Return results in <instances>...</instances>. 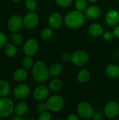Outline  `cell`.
Returning <instances> with one entry per match:
<instances>
[{"mask_svg": "<svg viewBox=\"0 0 119 120\" xmlns=\"http://www.w3.org/2000/svg\"><path fill=\"white\" fill-rule=\"evenodd\" d=\"M23 25V19L18 15L11 16L7 22V26L9 30L13 32L19 31Z\"/></svg>", "mask_w": 119, "mask_h": 120, "instance_id": "cell-9", "label": "cell"}, {"mask_svg": "<svg viewBox=\"0 0 119 120\" xmlns=\"http://www.w3.org/2000/svg\"><path fill=\"white\" fill-rule=\"evenodd\" d=\"M63 86V82L58 77H55V79H53V80H51V82L49 83V89L51 91L53 92H56L60 91Z\"/></svg>", "mask_w": 119, "mask_h": 120, "instance_id": "cell-22", "label": "cell"}, {"mask_svg": "<svg viewBox=\"0 0 119 120\" xmlns=\"http://www.w3.org/2000/svg\"><path fill=\"white\" fill-rule=\"evenodd\" d=\"M30 93V89L28 85L22 84L18 85L13 91L14 96L17 98H25L29 96Z\"/></svg>", "mask_w": 119, "mask_h": 120, "instance_id": "cell-15", "label": "cell"}, {"mask_svg": "<svg viewBox=\"0 0 119 120\" xmlns=\"http://www.w3.org/2000/svg\"><path fill=\"white\" fill-rule=\"evenodd\" d=\"M25 6L29 10L33 11H35L36 9L37 4H36V0H26L25 1Z\"/></svg>", "mask_w": 119, "mask_h": 120, "instance_id": "cell-29", "label": "cell"}, {"mask_svg": "<svg viewBox=\"0 0 119 120\" xmlns=\"http://www.w3.org/2000/svg\"><path fill=\"white\" fill-rule=\"evenodd\" d=\"M11 87L9 84L4 80L0 81V96L6 97L10 93Z\"/></svg>", "mask_w": 119, "mask_h": 120, "instance_id": "cell-23", "label": "cell"}, {"mask_svg": "<svg viewBox=\"0 0 119 120\" xmlns=\"http://www.w3.org/2000/svg\"><path fill=\"white\" fill-rule=\"evenodd\" d=\"M88 1L87 0H76L75 1V8L76 10L79 11H84L88 7Z\"/></svg>", "mask_w": 119, "mask_h": 120, "instance_id": "cell-26", "label": "cell"}, {"mask_svg": "<svg viewBox=\"0 0 119 120\" xmlns=\"http://www.w3.org/2000/svg\"><path fill=\"white\" fill-rule=\"evenodd\" d=\"M4 53L8 57H14L18 53L17 48L12 44H8L4 47Z\"/></svg>", "mask_w": 119, "mask_h": 120, "instance_id": "cell-24", "label": "cell"}, {"mask_svg": "<svg viewBox=\"0 0 119 120\" xmlns=\"http://www.w3.org/2000/svg\"><path fill=\"white\" fill-rule=\"evenodd\" d=\"M36 110L39 113H41L45 111H46L48 110V107H47V104L46 103L44 102H40L36 105Z\"/></svg>", "mask_w": 119, "mask_h": 120, "instance_id": "cell-31", "label": "cell"}, {"mask_svg": "<svg viewBox=\"0 0 119 120\" xmlns=\"http://www.w3.org/2000/svg\"><path fill=\"white\" fill-rule=\"evenodd\" d=\"M88 34L93 37H99L104 32V28L100 23H93L88 29Z\"/></svg>", "mask_w": 119, "mask_h": 120, "instance_id": "cell-16", "label": "cell"}, {"mask_svg": "<svg viewBox=\"0 0 119 120\" xmlns=\"http://www.w3.org/2000/svg\"><path fill=\"white\" fill-rule=\"evenodd\" d=\"M50 91V90L49 87L46 86V85H39L36 87L33 92L34 98L39 101H43L48 97Z\"/></svg>", "mask_w": 119, "mask_h": 120, "instance_id": "cell-11", "label": "cell"}, {"mask_svg": "<svg viewBox=\"0 0 119 120\" xmlns=\"http://www.w3.org/2000/svg\"><path fill=\"white\" fill-rule=\"evenodd\" d=\"M86 16L82 11L78 10L72 11L66 14L64 18V23L71 29H78L83 26L85 22Z\"/></svg>", "mask_w": 119, "mask_h": 120, "instance_id": "cell-1", "label": "cell"}, {"mask_svg": "<svg viewBox=\"0 0 119 120\" xmlns=\"http://www.w3.org/2000/svg\"><path fill=\"white\" fill-rule=\"evenodd\" d=\"M13 1H15V2H18L19 1H20V0H13Z\"/></svg>", "mask_w": 119, "mask_h": 120, "instance_id": "cell-41", "label": "cell"}, {"mask_svg": "<svg viewBox=\"0 0 119 120\" xmlns=\"http://www.w3.org/2000/svg\"><path fill=\"white\" fill-rule=\"evenodd\" d=\"M11 39L12 42L15 45H20L23 41V37L19 33H15V32L11 34Z\"/></svg>", "mask_w": 119, "mask_h": 120, "instance_id": "cell-28", "label": "cell"}, {"mask_svg": "<svg viewBox=\"0 0 119 120\" xmlns=\"http://www.w3.org/2000/svg\"><path fill=\"white\" fill-rule=\"evenodd\" d=\"M53 30L51 27H46L41 32V36L43 39H49L53 37Z\"/></svg>", "mask_w": 119, "mask_h": 120, "instance_id": "cell-27", "label": "cell"}, {"mask_svg": "<svg viewBox=\"0 0 119 120\" xmlns=\"http://www.w3.org/2000/svg\"><path fill=\"white\" fill-rule=\"evenodd\" d=\"M39 21L38 15L34 12H29L23 18V25L27 29H33L37 26Z\"/></svg>", "mask_w": 119, "mask_h": 120, "instance_id": "cell-10", "label": "cell"}, {"mask_svg": "<svg viewBox=\"0 0 119 120\" xmlns=\"http://www.w3.org/2000/svg\"><path fill=\"white\" fill-rule=\"evenodd\" d=\"M103 39L106 41H110L112 40L114 37V34L113 33V32H110V31H107V32H105L103 35Z\"/></svg>", "mask_w": 119, "mask_h": 120, "instance_id": "cell-34", "label": "cell"}, {"mask_svg": "<svg viewBox=\"0 0 119 120\" xmlns=\"http://www.w3.org/2000/svg\"><path fill=\"white\" fill-rule=\"evenodd\" d=\"M7 41V37L6 36V34L1 32H0V49L3 48Z\"/></svg>", "mask_w": 119, "mask_h": 120, "instance_id": "cell-33", "label": "cell"}, {"mask_svg": "<svg viewBox=\"0 0 119 120\" xmlns=\"http://www.w3.org/2000/svg\"><path fill=\"white\" fill-rule=\"evenodd\" d=\"M64 22V18L60 13L53 12L48 17V25L53 29H59Z\"/></svg>", "mask_w": 119, "mask_h": 120, "instance_id": "cell-12", "label": "cell"}, {"mask_svg": "<svg viewBox=\"0 0 119 120\" xmlns=\"http://www.w3.org/2000/svg\"><path fill=\"white\" fill-rule=\"evenodd\" d=\"M89 60L88 53L83 50H79L72 54L71 61L74 65L77 67H82L85 65Z\"/></svg>", "mask_w": 119, "mask_h": 120, "instance_id": "cell-6", "label": "cell"}, {"mask_svg": "<svg viewBox=\"0 0 119 120\" xmlns=\"http://www.w3.org/2000/svg\"><path fill=\"white\" fill-rule=\"evenodd\" d=\"M14 103L8 98L3 97L0 98V118L9 117L14 112Z\"/></svg>", "mask_w": 119, "mask_h": 120, "instance_id": "cell-5", "label": "cell"}, {"mask_svg": "<svg viewBox=\"0 0 119 120\" xmlns=\"http://www.w3.org/2000/svg\"><path fill=\"white\" fill-rule=\"evenodd\" d=\"M39 49L38 41L34 39H27L23 46V51L27 56H33L36 54Z\"/></svg>", "mask_w": 119, "mask_h": 120, "instance_id": "cell-8", "label": "cell"}, {"mask_svg": "<svg viewBox=\"0 0 119 120\" xmlns=\"http://www.w3.org/2000/svg\"><path fill=\"white\" fill-rule=\"evenodd\" d=\"M77 80L81 84L88 82L91 78V72L88 69H82L77 74Z\"/></svg>", "mask_w": 119, "mask_h": 120, "instance_id": "cell-18", "label": "cell"}, {"mask_svg": "<svg viewBox=\"0 0 119 120\" xmlns=\"http://www.w3.org/2000/svg\"><path fill=\"white\" fill-rule=\"evenodd\" d=\"M11 120H24V118H23L22 116H20V115H14V116H13V117H11Z\"/></svg>", "mask_w": 119, "mask_h": 120, "instance_id": "cell-39", "label": "cell"}, {"mask_svg": "<svg viewBox=\"0 0 119 120\" xmlns=\"http://www.w3.org/2000/svg\"><path fill=\"white\" fill-rule=\"evenodd\" d=\"M88 2H90V3H95V2H97L98 0H87Z\"/></svg>", "mask_w": 119, "mask_h": 120, "instance_id": "cell-40", "label": "cell"}, {"mask_svg": "<svg viewBox=\"0 0 119 120\" xmlns=\"http://www.w3.org/2000/svg\"><path fill=\"white\" fill-rule=\"evenodd\" d=\"M48 110L53 112H58L61 111L65 104L64 98L59 94H55L50 96L46 101Z\"/></svg>", "mask_w": 119, "mask_h": 120, "instance_id": "cell-3", "label": "cell"}, {"mask_svg": "<svg viewBox=\"0 0 119 120\" xmlns=\"http://www.w3.org/2000/svg\"><path fill=\"white\" fill-rule=\"evenodd\" d=\"M78 115L83 120H89L93 118L94 115V109L92 105L87 101H81L77 105Z\"/></svg>", "mask_w": 119, "mask_h": 120, "instance_id": "cell-4", "label": "cell"}, {"mask_svg": "<svg viewBox=\"0 0 119 120\" xmlns=\"http://www.w3.org/2000/svg\"><path fill=\"white\" fill-rule=\"evenodd\" d=\"M66 120H79V116L76 114H70L69 116L67 117Z\"/></svg>", "mask_w": 119, "mask_h": 120, "instance_id": "cell-38", "label": "cell"}, {"mask_svg": "<svg viewBox=\"0 0 119 120\" xmlns=\"http://www.w3.org/2000/svg\"><path fill=\"white\" fill-rule=\"evenodd\" d=\"M104 114L110 119L115 118L119 114V104L118 102L112 101L107 103L104 108Z\"/></svg>", "mask_w": 119, "mask_h": 120, "instance_id": "cell-7", "label": "cell"}, {"mask_svg": "<svg viewBox=\"0 0 119 120\" xmlns=\"http://www.w3.org/2000/svg\"><path fill=\"white\" fill-rule=\"evenodd\" d=\"M28 109H29V106L26 102H20L15 106L14 112L17 115L22 116L27 113Z\"/></svg>", "mask_w": 119, "mask_h": 120, "instance_id": "cell-21", "label": "cell"}, {"mask_svg": "<svg viewBox=\"0 0 119 120\" xmlns=\"http://www.w3.org/2000/svg\"><path fill=\"white\" fill-rule=\"evenodd\" d=\"M71 58H72V55L67 53H64L61 55V60L64 62L71 61Z\"/></svg>", "mask_w": 119, "mask_h": 120, "instance_id": "cell-35", "label": "cell"}, {"mask_svg": "<svg viewBox=\"0 0 119 120\" xmlns=\"http://www.w3.org/2000/svg\"><path fill=\"white\" fill-rule=\"evenodd\" d=\"M55 1L59 6L65 8L69 6L72 4L73 0H55Z\"/></svg>", "mask_w": 119, "mask_h": 120, "instance_id": "cell-30", "label": "cell"}, {"mask_svg": "<svg viewBox=\"0 0 119 120\" xmlns=\"http://www.w3.org/2000/svg\"><path fill=\"white\" fill-rule=\"evenodd\" d=\"M93 119L94 120H101L103 119V114L101 111H96L94 112L93 116Z\"/></svg>", "mask_w": 119, "mask_h": 120, "instance_id": "cell-36", "label": "cell"}, {"mask_svg": "<svg viewBox=\"0 0 119 120\" xmlns=\"http://www.w3.org/2000/svg\"><path fill=\"white\" fill-rule=\"evenodd\" d=\"M113 33H114L115 37H116L117 39H119V24L114 27Z\"/></svg>", "mask_w": 119, "mask_h": 120, "instance_id": "cell-37", "label": "cell"}, {"mask_svg": "<svg viewBox=\"0 0 119 120\" xmlns=\"http://www.w3.org/2000/svg\"><path fill=\"white\" fill-rule=\"evenodd\" d=\"M106 75L112 79L119 78V66L116 64H109L105 68Z\"/></svg>", "mask_w": 119, "mask_h": 120, "instance_id": "cell-17", "label": "cell"}, {"mask_svg": "<svg viewBox=\"0 0 119 120\" xmlns=\"http://www.w3.org/2000/svg\"><path fill=\"white\" fill-rule=\"evenodd\" d=\"M51 119H52L51 115L47 111L40 113V115L38 117L39 120H50Z\"/></svg>", "mask_w": 119, "mask_h": 120, "instance_id": "cell-32", "label": "cell"}, {"mask_svg": "<svg viewBox=\"0 0 119 120\" xmlns=\"http://www.w3.org/2000/svg\"><path fill=\"white\" fill-rule=\"evenodd\" d=\"M27 76H28L27 72L25 70L21 68L17 69L13 73V79L18 82H21L25 81L27 78Z\"/></svg>", "mask_w": 119, "mask_h": 120, "instance_id": "cell-20", "label": "cell"}, {"mask_svg": "<svg viewBox=\"0 0 119 120\" xmlns=\"http://www.w3.org/2000/svg\"><path fill=\"white\" fill-rule=\"evenodd\" d=\"M102 14V10L100 6L97 5H92L86 8L84 15L86 18L90 20H95L98 18Z\"/></svg>", "mask_w": 119, "mask_h": 120, "instance_id": "cell-14", "label": "cell"}, {"mask_svg": "<svg viewBox=\"0 0 119 120\" xmlns=\"http://www.w3.org/2000/svg\"><path fill=\"white\" fill-rule=\"evenodd\" d=\"M33 79L38 83H43L48 81L50 77L49 68L43 61H37L34 63L32 70Z\"/></svg>", "mask_w": 119, "mask_h": 120, "instance_id": "cell-2", "label": "cell"}, {"mask_svg": "<svg viewBox=\"0 0 119 120\" xmlns=\"http://www.w3.org/2000/svg\"><path fill=\"white\" fill-rule=\"evenodd\" d=\"M22 63V66L24 67L25 69H30L34 65V60L32 58V56H26L23 58Z\"/></svg>", "mask_w": 119, "mask_h": 120, "instance_id": "cell-25", "label": "cell"}, {"mask_svg": "<svg viewBox=\"0 0 119 120\" xmlns=\"http://www.w3.org/2000/svg\"><path fill=\"white\" fill-rule=\"evenodd\" d=\"M50 75L53 77H58L63 72V66L60 63H54L49 68Z\"/></svg>", "mask_w": 119, "mask_h": 120, "instance_id": "cell-19", "label": "cell"}, {"mask_svg": "<svg viewBox=\"0 0 119 120\" xmlns=\"http://www.w3.org/2000/svg\"><path fill=\"white\" fill-rule=\"evenodd\" d=\"M105 22L109 27H115L119 24V13L116 10L109 11L105 15Z\"/></svg>", "mask_w": 119, "mask_h": 120, "instance_id": "cell-13", "label": "cell"}]
</instances>
